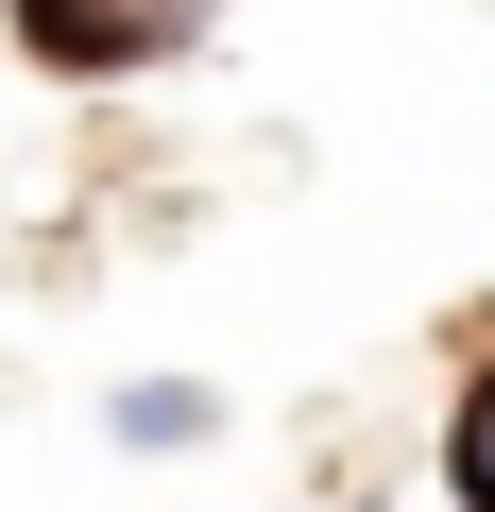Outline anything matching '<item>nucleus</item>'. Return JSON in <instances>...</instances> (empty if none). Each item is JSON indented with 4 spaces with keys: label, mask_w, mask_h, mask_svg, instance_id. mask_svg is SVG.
<instances>
[{
    "label": "nucleus",
    "mask_w": 495,
    "mask_h": 512,
    "mask_svg": "<svg viewBox=\"0 0 495 512\" xmlns=\"http://www.w3.org/2000/svg\"><path fill=\"white\" fill-rule=\"evenodd\" d=\"M0 18H18V52L52 86H137V69H171L205 35V0H0Z\"/></svg>",
    "instance_id": "obj_1"
},
{
    "label": "nucleus",
    "mask_w": 495,
    "mask_h": 512,
    "mask_svg": "<svg viewBox=\"0 0 495 512\" xmlns=\"http://www.w3.org/2000/svg\"><path fill=\"white\" fill-rule=\"evenodd\" d=\"M103 427H120L137 461H171V444H205V427H222V393H205V376H137V393H120Z\"/></svg>",
    "instance_id": "obj_2"
},
{
    "label": "nucleus",
    "mask_w": 495,
    "mask_h": 512,
    "mask_svg": "<svg viewBox=\"0 0 495 512\" xmlns=\"http://www.w3.org/2000/svg\"><path fill=\"white\" fill-rule=\"evenodd\" d=\"M444 495L461 512H495V359L461 376V410H444Z\"/></svg>",
    "instance_id": "obj_3"
}]
</instances>
